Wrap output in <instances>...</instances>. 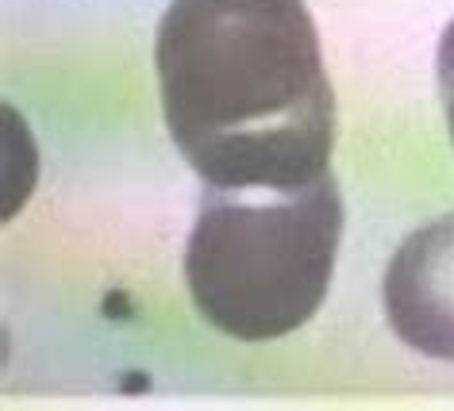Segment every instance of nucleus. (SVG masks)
Listing matches in <instances>:
<instances>
[{"label": "nucleus", "instance_id": "1", "mask_svg": "<svg viewBox=\"0 0 454 411\" xmlns=\"http://www.w3.org/2000/svg\"><path fill=\"white\" fill-rule=\"evenodd\" d=\"M166 131L215 189L332 174L335 93L304 0H169L154 35Z\"/></svg>", "mask_w": 454, "mask_h": 411}, {"label": "nucleus", "instance_id": "4", "mask_svg": "<svg viewBox=\"0 0 454 411\" xmlns=\"http://www.w3.org/2000/svg\"><path fill=\"white\" fill-rule=\"evenodd\" d=\"M435 77H439V97H442V116H447L450 146H454V19L447 24V31H442V39H439Z\"/></svg>", "mask_w": 454, "mask_h": 411}, {"label": "nucleus", "instance_id": "2", "mask_svg": "<svg viewBox=\"0 0 454 411\" xmlns=\"http://www.w3.org/2000/svg\"><path fill=\"white\" fill-rule=\"evenodd\" d=\"M343 192L327 174L304 189H204L185 243V289L208 327L239 342L301 330L332 289Z\"/></svg>", "mask_w": 454, "mask_h": 411}, {"label": "nucleus", "instance_id": "3", "mask_svg": "<svg viewBox=\"0 0 454 411\" xmlns=\"http://www.w3.org/2000/svg\"><path fill=\"white\" fill-rule=\"evenodd\" d=\"M381 304L408 350L454 361V212L424 223L385 266Z\"/></svg>", "mask_w": 454, "mask_h": 411}]
</instances>
